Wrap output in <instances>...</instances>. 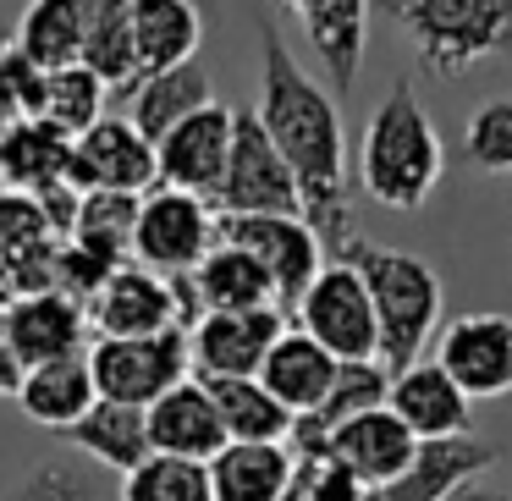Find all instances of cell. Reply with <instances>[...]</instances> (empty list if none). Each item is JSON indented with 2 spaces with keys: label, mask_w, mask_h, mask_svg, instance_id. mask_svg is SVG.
Segmentation results:
<instances>
[{
  "label": "cell",
  "mask_w": 512,
  "mask_h": 501,
  "mask_svg": "<svg viewBox=\"0 0 512 501\" xmlns=\"http://www.w3.org/2000/svg\"><path fill=\"white\" fill-rule=\"evenodd\" d=\"M259 122L276 138L281 160L292 166L303 193V221L342 254L353 243V210H347V133L331 89L298 67L276 23L259 28Z\"/></svg>",
  "instance_id": "1"
},
{
  "label": "cell",
  "mask_w": 512,
  "mask_h": 501,
  "mask_svg": "<svg viewBox=\"0 0 512 501\" xmlns=\"http://www.w3.org/2000/svg\"><path fill=\"white\" fill-rule=\"evenodd\" d=\"M446 171V149L430 111L419 105L408 78L386 89V100L369 111L364 144H358V188L386 210H419Z\"/></svg>",
  "instance_id": "2"
},
{
  "label": "cell",
  "mask_w": 512,
  "mask_h": 501,
  "mask_svg": "<svg viewBox=\"0 0 512 501\" xmlns=\"http://www.w3.org/2000/svg\"><path fill=\"white\" fill-rule=\"evenodd\" d=\"M336 259L353 265L369 287V303H375V320H380V364L391 375L419 364L430 336L441 331V303H446L435 265H424L419 254H402V248L364 243V237H353Z\"/></svg>",
  "instance_id": "3"
},
{
  "label": "cell",
  "mask_w": 512,
  "mask_h": 501,
  "mask_svg": "<svg viewBox=\"0 0 512 501\" xmlns=\"http://www.w3.org/2000/svg\"><path fill=\"white\" fill-rule=\"evenodd\" d=\"M430 78H463L512 50V0H375Z\"/></svg>",
  "instance_id": "4"
},
{
  "label": "cell",
  "mask_w": 512,
  "mask_h": 501,
  "mask_svg": "<svg viewBox=\"0 0 512 501\" xmlns=\"http://www.w3.org/2000/svg\"><path fill=\"white\" fill-rule=\"evenodd\" d=\"M221 243V210L210 199H193L182 188H149L138 199L133 226V265L155 270L166 281H182L204 265V254Z\"/></svg>",
  "instance_id": "5"
},
{
  "label": "cell",
  "mask_w": 512,
  "mask_h": 501,
  "mask_svg": "<svg viewBox=\"0 0 512 501\" xmlns=\"http://www.w3.org/2000/svg\"><path fill=\"white\" fill-rule=\"evenodd\" d=\"M298 331H309L342 364H380V320L369 287L353 265L331 259V265L314 276V287L298 303Z\"/></svg>",
  "instance_id": "6"
},
{
  "label": "cell",
  "mask_w": 512,
  "mask_h": 501,
  "mask_svg": "<svg viewBox=\"0 0 512 501\" xmlns=\"http://www.w3.org/2000/svg\"><path fill=\"white\" fill-rule=\"evenodd\" d=\"M221 215H303V193L292 166L281 160L276 138L265 133L259 111L232 116V160H226V182L215 193Z\"/></svg>",
  "instance_id": "7"
},
{
  "label": "cell",
  "mask_w": 512,
  "mask_h": 501,
  "mask_svg": "<svg viewBox=\"0 0 512 501\" xmlns=\"http://www.w3.org/2000/svg\"><path fill=\"white\" fill-rule=\"evenodd\" d=\"M221 243L243 248L276 281L281 314H298L303 292L325 270V237L303 215H221Z\"/></svg>",
  "instance_id": "8"
},
{
  "label": "cell",
  "mask_w": 512,
  "mask_h": 501,
  "mask_svg": "<svg viewBox=\"0 0 512 501\" xmlns=\"http://www.w3.org/2000/svg\"><path fill=\"white\" fill-rule=\"evenodd\" d=\"M94 364V386L105 402H133L149 408L160 402L171 386L193 375V342L188 331H160V336H127V342H94L89 347Z\"/></svg>",
  "instance_id": "9"
},
{
  "label": "cell",
  "mask_w": 512,
  "mask_h": 501,
  "mask_svg": "<svg viewBox=\"0 0 512 501\" xmlns=\"http://www.w3.org/2000/svg\"><path fill=\"white\" fill-rule=\"evenodd\" d=\"M72 188L144 199L149 188H160V149L133 127V116H100L72 144Z\"/></svg>",
  "instance_id": "10"
},
{
  "label": "cell",
  "mask_w": 512,
  "mask_h": 501,
  "mask_svg": "<svg viewBox=\"0 0 512 501\" xmlns=\"http://www.w3.org/2000/svg\"><path fill=\"white\" fill-rule=\"evenodd\" d=\"M89 325L94 342H127V336H160V331H188L182 320L177 281L155 276L144 265H122L100 292L89 298Z\"/></svg>",
  "instance_id": "11"
},
{
  "label": "cell",
  "mask_w": 512,
  "mask_h": 501,
  "mask_svg": "<svg viewBox=\"0 0 512 501\" xmlns=\"http://www.w3.org/2000/svg\"><path fill=\"white\" fill-rule=\"evenodd\" d=\"M435 364L468 391V402L512 397V314H457L435 342Z\"/></svg>",
  "instance_id": "12"
},
{
  "label": "cell",
  "mask_w": 512,
  "mask_h": 501,
  "mask_svg": "<svg viewBox=\"0 0 512 501\" xmlns=\"http://www.w3.org/2000/svg\"><path fill=\"white\" fill-rule=\"evenodd\" d=\"M61 226L34 193H0V287L23 298V292H50L61 265Z\"/></svg>",
  "instance_id": "13"
},
{
  "label": "cell",
  "mask_w": 512,
  "mask_h": 501,
  "mask_svg": "<svg viewBox=\"0 0 512 501\" xmlns=\"http://www.w3.org/2000/svg\"><path fill=\"white\" fill-rule=\"evenodd\" d=\"M287 331L281 309H254V314H204L188 331L193 342V375L199 380H243L259 375L270 347Z\"/></svg>",
  "instance_id": "14"
},
{
  "label": "cell",
  "mask_w": 512,
  "mask_h": 501,
  "mask_svg": "<svg viewBox=\"0 0 512 501\" xmlns=\"http://www.w3.org/2000/svg\"><path fill=\"white\" fill-rule=\"evenodd\" d=\"M232 116V105H210V111L188 116L177 133L160 138V182L215 204L226 182V160H232Z\"/></svg>",
  "instance_id": "15"
},
{
  "label": "cell",
  "mask_w": 512,
  "mask_h": 501,
  "mask_svg": "<svg viewBox=\"0 0 512 501\" xmlns=\"http://www.w3.org/2000/svg\"><path fill=\"white\" fill-rule=\"evenodd\" d=\"M320 457H331V463H342L347 474L358 479L364 490H375V485H386V479H397L402 468L419 457V435L408 430V424L397 419V413L380 402V408H364V413H353V419L342 424V430L325 441V452Z\"/></svg>",
  "instance_id": "16"
},
{
  "label": "cell",
  "mask_w": 512,
  "mask_h": 501,
  "mask_svg": "<svg viewBox=\"0 0 512 501\" xmlns=\"http://www.w3.org/2000/svg\"><path fill=\"white\" fill-rule=\"evenodd\" d=\"M386 408L397 413V419L419 435V446H424V441H463L474 402H468V391L457 386L435 358H419V364H408V369L391 375Z\"/></svg>",
  "instance_id": "17"
},
{
  "label": "cell",
  "mask_w": 512,
  "mask_h": 501,
  "mask_svg": "<svg viewBox=\"0 0 512 501\" xmlns=\"http://www.w3.org/2000/svg\"><path fill=\"white\" fill-rule=\"evenodd\" d=\"M6 325H12V347H17V358H23V375L34 364H50V358L83 353V336L94 331V325H89V303L72 298V292H61V287L12 298Z\"/></svg>",
  "instance_id": "18"
},
{
  "label": "cell",
  "mask_w": 512,
  "mask_h": 501,
  "mask_svg": "<svg viewBox=\"0 0 512 501\" xmlns=\"http://www.w3.org/2000/svg\"><path fill=\"white\" fill-rule=\"evenodd\" d=\"M496 446L479 441V435H463V441H424L419 457L402 468L397 479L375 485L364 501H452V490L474 485L485 468H496Z\"/></svg>",
  "instance_id": "19"
},
{
  "label": "cell",
  "mask_w": 512,
  "mask_h": 501,
  "mask_svg": "<svg viewBox=\"0 0 512 501\" xmlns=\"http://www.w3.org/2000/svg\"><path fill=\"white\" fill-rule=\"evenodd\" d=\"M72 144L78 138L61 133L45 116H17L0 133V182L12 193H34V199L72 188Z\"/></svg>",
  "instance_id": "20"
},
{
  "label": "cell",
  "mask_w": 512,
  "mask_h": 501,
  "mask_svg": "<svg viewBox=\"0 0 512 501\" xmlns=\"http://www.w3.org/2000/svg\"><path fill=\"white\" fill-rule=\"evenodd\" d=\"M149 441L166 457H193V463H210L221 446H232L215 408V391L199 375H188L182 386H171L160 402H149Z\"/></svg>",
  "instance_id": "21"
},
{
  "label": "cell",
  "mask_w": 512,
  "mask_h": 501,
  "mask_svg": "<svg viewBox=\"0 0 512 501\" xmlns=\"http://www.w3.org/2000/svg\"><path fill=\"white\" fill-rule=\"evenodd\" d=\"M188 287H193L199 314L281 309V303H276V281L265 276V265H259L254 254H243V248H232V243H215L210 254H204V265L188 276Z\"/></svg>",
  "instance_id": "22"
},
{
  "label": "cell",
  "mask_w": 512,
  "mask_h": 501,
  "mask_svg": "<svg viewBox=\"0 0 512 501\" xmlns=\"http://www.w3.org/2000/svg\"><path fill=\"white\" fill-rule=\"evenodd\" d=\"M336 375H342V358H331L309 331H298V325L281 331V342L270 347L265 369H259V380L276 391V402H287L298 419H303V413H314L325 397H331Z\"/></svg>",
  "instance_id": "23"
},
{
  "label": "cell",
  "mask_w": 512,
  "mask_h": 501,
  "mask_svg": "<svg viewBox=\"0 0 512 501\" xmlns=\"http://www.w3.org/2000/svg\"><path fill=\"white\" fill-rule=\"evenodd\" d=\"M100 402V386H94V364L89 353H72V358H50V364H34L17 386V408L28 413L34 424L67 435L83 413Z\"/></svg>",
  "instance_id": "24"
},
{
  "label": "cell",
  "mask_w": 512,
  "mask_h": 501,
  "mask_svg": "<svg viewBox=\"0 0 512 501\" xmlns=\"http://www.w3.org/2000/svg\"><path fill=\"white\" fill-rule=\"evenodd\" d=\"M369 12H375V0H320V6H309V12L298 17L309 50L320 56V67L331 72L336 100H342V94H353L358 67H364Z\"/></svg>",
  "instance_id": "25"
},
{
  "label": "cell",
  "mask_w": 512,
  "mask_h": 501,
  "mask_svg": "<svg viewBox=\"0 0 512 501\" xmlns=\"http://www.w3.org/2000/svg\"><path fill=\"white\" fill-rule=\"evenodd\" d=\"M127 12H133V39H138L144 78L199 61V39H204L199 0H127Z\"/></svg>",
  "instance_id": "26"
},
{
  "label": "cell",
  "mask_w": 512,
  "mask_h": 501,
  "mask_svg": "<svg viewBox=\"0 0 512 501\" xmlns=\"http://www.w3.org/2000/svg\"><path fill=\"white\" fill-rule=\"evenodd\" d=\"M94 23V0H28L12 45L34 61L39 72L83 67V39Z\"/></svg>",
  "instance_id": "27"
},
{
  "label": "cell",
  "mask_w": 512,
  "mask_h": 501,
  "mask_svg": "<svg viewBox=\"0 0 512 501\" xmlns=\"http://www.w3.org/2000/svg\"><path fill=\"white\" fill-rule=\"evenodd\" d=\"M215 105V83L210 72L199 67V61H188V67H171V72H155V78H144L133 89V100H127V116H133V127L149 138V144H160L166 133H177L188 116L210 111Z\"/></svg>",
  "instance_id": "28"
},
{
  "label": "cell",
  "mask_w": 512,
  "mask_h": 501,
  "mask_svg": "<svg viewBox=\"0 0 512 501\" xmlns=\"http://www.w3.org/2000/svg\"><path fill=\"white\" fill-rule=\"evenodd\" d=\"M292 446H270V441H232L210 457V485L215 501H281L292 485Z\"/></svg>",
  "instance_id": "29"
},
{
  "label": "cell",
  "mask_w": 512,
  "mask_h": 501,
  "mask_svg": "<svg viewBox=\"0 0 512 501\" xmlns=\"http://www.w3.org/2000/svg\"><path fill=\"white\" fill-rule=\"evenodd\" d=\"M67 441L78 452H89L100 468H116V474H133L144 457H155V441H149V408H133V402H94L78 424L67 430Z\"/></svg>",
  "instance_id": "30"
},
{
  "label": "cell",
  "mask_w": 512,
  "mask_h": 501,
  "mask_svg": "<svg viewBox=\"0 0 512 501\" xmlns=\"http://www.w3.org/2000/svg\"><path fill=\"white\" fill-rule=\"evenodd\" d=\"M391 391V369L386 364H342V375H336V391L320 402L314 413H303L298 424H292V457H320L325 441H331L336 430H342L353 413L364 408H380Z\"/></svg>",
  "instance_id": "31"
},
{
  "label": "cell",
  "mask_w": 512,
  "mask_h": 501,
  "mask_svg": "<svg viewBox=\"0 0 512 501\" xmlns=\"http://www.w3.org/2000/svg\"><path fill=\"white\" fill-rule=\"evenodd\" d=\"M83 67L116 100H133V89L144 83V67H138V39H133L127 0H94V23H89V39H83Z\"/></svg>",
  "instance_id": "32"
},
{
  "label": "cell",
  "mask_w": 512,
  "mask_h": 501,
  "mask_svg": "<svg viewBox=\"0 0 512 501\" xmlns=\"http://www.w3.org/2000/svg\"><path fill=\"white\" fill-rule=\"evenodd\" d=\"M215 391V408H221V424L232 441H270V446H287L292 441V424L298 413L287 402H276V391L265 386L259 375L243 380H204Z\"/></svg>",
  "instance_id": "33"
},
{
  "label": "cell",
  "mask_w": 512,
  "mask_h": 501,
  "mask_svg": "<svg viewBox=\"0 0 512 501\" xmlns=\"http://www.w3.org/2000/svg\"><path fill=\"white\" fill-rule=\"evenodd\" d=\"M133 226H138V199L133 193H78V215H72V243L94 248V254L127 265L133 254Z\"/></svg>",
  "instance_id": "34"
},
{
  "label": "cell",
  "mask_w": 512,
  "mask_h": 501,
  "mask_svg": "<svg viewBox=\"0 0 512 501\" xmlns=\"http://www.w3.org/2000/svg\"><path fill=\"white\" fill-rule=\"evenodd\" d=\"M122 501H215L210 463L155 452L133 474H122Z\"/></svg>",
  "instance_id": "35"
},
{
  "label": "cell",
  "mask_w": 512,
  "mask_h": 501,
  "mask_svg": "<svg viewBox=\"0 0 512 501\" xmlns=\"http://www.w3.org/2000/svg\"><path fill=\"white\" fill-rule=\"evenodd\" d=\"M105 100H111V89L89 67H61V72H45V105H39V116L56 122L61 133L83 138L100 116H111Z\"/></svg>",
  "instance_id": "36"
},
{
  "label": "cell",
  "mask_w": 512,
  "mask_h": 501,
  "mask_svg": "<svg viewBox=\"0 0 512 501\" xmlns=\"http://www.w3.org/2000/svg\"><path fill=\"white\" fill-rule=\"evenodd\" d=\"M463 155H468V166H474V171L512 177V94L485 100L463 122Z\"/></svg>",
  "instance_id": "37"
},
{
  "label": "cell",
  "mask_w": 512,
  "mask_h": 501,
  "mask_svg": "<svg viewBox=\"0 0 512 501\" xmlns=\"http://www.w3.org/2000/svg\"><path fill=\"white\" fill-rule=\"evenodd\" d=\"M364 496L369 490L358 485L342 463H331V457H298L292 485H287L281 501H364Z\"/></svg>",
  "instance_id": "38"
},
{
  "label": "cell",
  "mask_w": 512,
  "mask_h": 501,
  "mask_svg": "<svg viewBox=\"0 0 512 501\" xmlns=\"http://www.w3.org/2000/svg\"><path fill=\"white\" fill-rule=\"evenodd\" d=\"M6 501H100V496H94V485H89V474H83V468H72V463H39Z\"/></svg>",
  "instance_id": "39"
},
{
  "label": "cell",
  "mask_w": 512,
  "mask_h": 501,
  "mask_svg": "<svg viewBox=\"0 0 512 501\" xmlns=\"http://www.w3.org/2000/svg\"><path fill=\"white\" fill-rule=\"evenodd\" d=\"M6 309H12V292L0 287V397H17V386H23V358H17V347H12Z\"/></svg>",
  "instance_id": "40"
},
{
  "label": "cell",
  "mask_w": 512,
  "mask_h": 501,
  "mask_svg": "<svg viewBox=\"0 0 512 501\" xmlns=\"http://www.w3.org/2000/svg\"><path fill=\"white\" fill-rule=\"evenodd\" d=\"M452 501H512V490H496V485H463V490H452Z\"/></svg>",
  "instance_id": "41"
},
{
  "label": "cell",
  "mask_w": 512,
  "mask_h": 501,
  "mask_svg": "<svg viewBox=\"0 0 512 501\" xmlns=\"http://www.w3.org/2000/svg\"><path fill=\"white\" fill-rule=\"evenodd\" d=\"M281 6H287L292 17H303V12H309V6H320V0H281Z\"/></svg>",
  "instance_id": "42"
},
{
  "label": "cell",
  "mask_w": 512,
  "mask_h": 501,
  "mask_svg": "<svg viewBox=\"0 0 512 501\" xmlns=\"http://www.w3.org/2000/svg\"><path fill=\"white\" fill-rule=\"evenodd\" d=\"M204 6H215V0H204Z\"/></svg>",
  "instance_id": "43"
}]
</instances>
